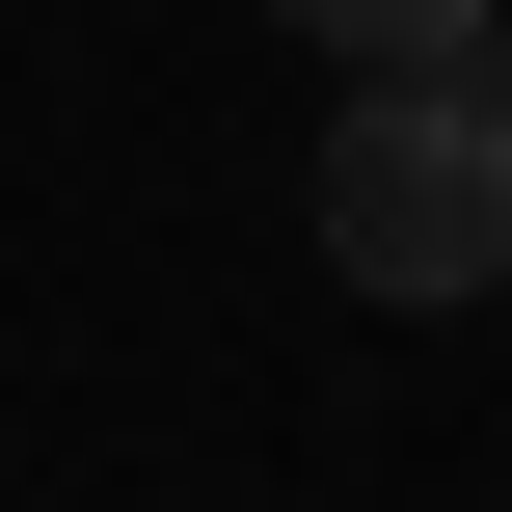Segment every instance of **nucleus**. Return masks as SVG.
Listing matches in <instances>:
<instances>
[{
    "label": "nucleus",
    "instance_id": "obj_2",
    "mask_svg": "<svg viewBox=\"0 0 512 512\" xmlns=\"http://www.w3.org/2000/svg\"><path fill=\"white\" fill-rule=\"evenodd\" d=\"M270 27H324V54H459L486 0H270Z\"/></svg>",
    "mask_w": 512,
    "mask_h": 512
},
{
    "label": "nucleus",
    "instance_id": "obj_1",
    "mask_svg": "<svg viewBox=\"0 0 512 512\" xmlns=\"http://www.w3.org/2000/svg\"><path fill=\"white\" fill-rule=\"evenodd\" d=\"M324 270L351 297H486L512 270V54H351V135H324Z\"/></svg>",
    "mask_w": 512,
    "mask_h": 512
}]
</instances>
